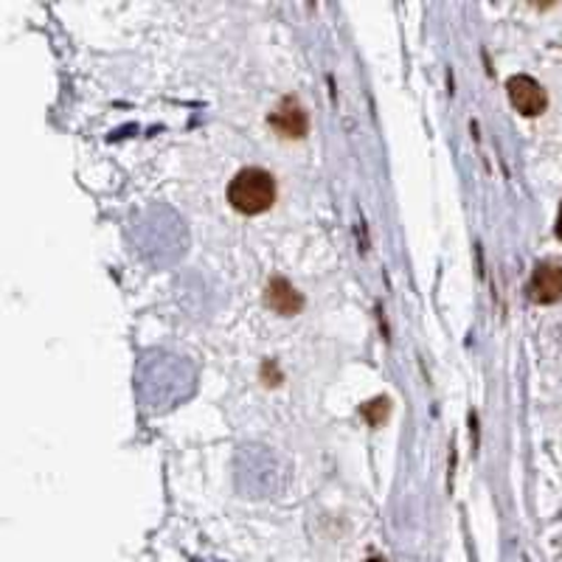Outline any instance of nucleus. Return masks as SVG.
<instances>
[{"instance_id": "obj_2", "label": "nucleus", "mask_w": 562, "mask_h": 562, "mask_svg": "<svg viewBox=\"0 0 562 562\" xmlns=\"http://www.w3.org/2000/svg\"><path fill=\"white\" fill-rule=\"evenodd\" d=\"M506 93H510L512 107H515L517 112H523V116H529V119L531 116L546 112V107H549V96H546L540 82L526 76V73L512 76V80L506 82Z\"/></svg>"}, {"instance_id": "obj_7", "label": "nucleus", "mask_w": 562, "mask_h": 562, "mask_svg": "<svg viewBox=\"0 0 562 562\" xmlns=\"http://www.w3.org/2000/svg\"><path fill=\"white\" fill-rule=\"evenodd\" d=\"M369 562H385V560H369Z\"/></svg>"}, {"instance_id": "obj_1", "label": "nucleus", "mask_w": 562, "mask_h": 562, "mask_svg": "<svg viewBox=\"0 0 562 562\" xmlns=\"http://www.w3.org/2000/svg\"><path fill=\"white\" fill-rule=\"evenodd\" d=\"M228 203L237 208L239 214H265L273 203H276V180L271 172L251 166L242 169L237 178L228 186Z\"/></svg>"}, {"instance_id": "obj_3", "label": "nucleus", "mask_w": 562, "mask_h": 562, "mask_svg": "<svg viewBox=\"0 0 562 562\" xmlns=\"http://www.w3.org/2000/svg\"><path fill=\"white\" fill-rule=\"evenodd\" d=\"M529 296L535 304H554L562 298V262L546 259L535 267L529 278Z\"/></svg>"}, {"instance_id": "obj_4", "label": "nucleus", "mask_w": 562, "mask_h": 562, "mask_svg": "<svg viewBox=\"0 0 562 562\" xmlns=\"http://www.w3.org/2000/svg\"><path fill=\"white\" fill-rule=\"evenodd\" d=\"M271 127L278 135H285V139H304L307 127H310L304 105L292 99V96L282 99L276 110L271 112Z\"/></svg>"}, {"instance_id": "obj_6", "label": "nucleus", "mask_w": 562, "mask_h": 562, "mask_svg": "<svg viewBox=\"0 0 562 562\" xmlns=\"http://www.w3.org/2000/svg\"><path fill=\"white\" fill-rule=\"evenodd\" d=\"M554 231H557V237L562 239V205H560V214H557V228H554Z\"/></svg>"}, {"instance_id": "obj_5", "label": "nucleus", "mask_w": 562, "mask_h": 562, "mask_svg": "<svg viewBox=\"0 0 562 562\" xmlns=\"http://www.w3.org/2000/svg\"><path fill=\"white\" fill-rule=\"evenodd\" d=\"M265 304L271 307L273 312H278V315H296V312L304 307V298H301V292H298L290 282H285V278H273L265 290Z\"/></svg>"}]
</instances>
